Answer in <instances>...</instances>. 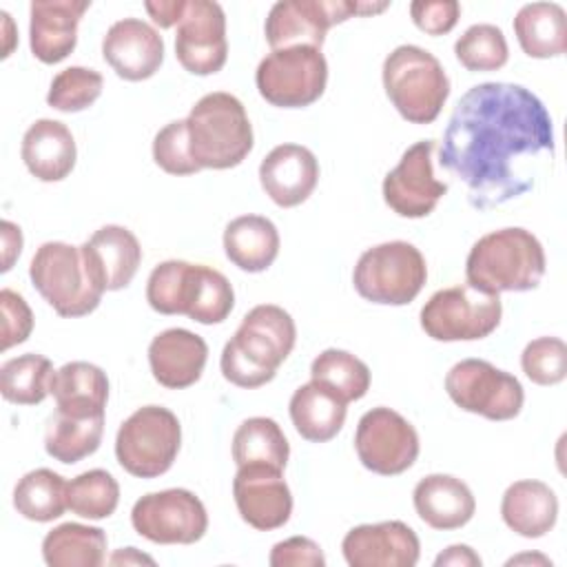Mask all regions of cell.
<instances>
[{
  "mask_svg": "<svg viewBox=\"0 0 567 567\" xmlns=\"http://www.w3.org/2000/svg\"><path fill=\"white\" fill-rule=\"evenodd\" d=\"M554 148L551 115L529 89L483 82L456 102L439 162L465 184L474 208L489 210L529 193Z\"/></svg>",
  "mask_w": 567,
  "mask_h": 567,
  "instance_id": "cell-1",
  "label": "cell"
},
{
  "mask_svg": "<svg viewBox=\"0 0 567 567\" xmlns=\"http://www.w3.org/2000/svg\"><path fill=\"white\" fill-rule=\"evenodd\" d=\"M297 341L292 317L275 303L250 308L235 337L221 350V374L237 388L252 390L275 379Z\"/></svg>",
  "mask_w": 567,
  "mask_h": 567,
  "instance_id": "cell-2",
  "label": "cell"
},
{
  "mask_svg": "<svg viewBox=\"0 0 567 567\" xmlns=\"http://www.w3.org/2000/svg\"><path fill=\"white\" fill-rule=\"evenodd\" d=\"M547 268L543 244L525 228L512 226L483 235L467 255V284L492 295L534 290Z\"/></svg>",
  "mask_w": 567,
  "mask_h": 567,
  "instance_id": "cell-3",
  "label": "cell"
},
{
  "mask_svg": "<svg viewBox=\"0 0 567 567\" xmlns=\"http://www.w3.org/2000/svg\"><path fill=\"white\" fill-rule=\"evenodd\" d=\"M190 155L199 168L239 166L252 151V126L244 104L226 93H206L186 117Z\"/></svg>",
  "mask_w": 567,
  "mask_h": 567,
  "instance_id": "cell-4",
  "label": "cell"
},
{
  "mask_svg": "<svg viewBox=\"0 0 567 567\" xmlns=\"http://www.w3.org/2000/svg\"><path fill=\"white\" fill-rule=\"evenodd\" d=\"M383 89L399 115L430 124L450 97V78L441 62L416 44H401L383 60Z\"/></svg>",
  "mask_w": 567,
  "mask_h": 567,
  "instance_id": "cell-5",
  "label": "cell"
},
{
  "mask_svg": "<svg viewBox=\"0 0 567 567\" xmlns=\"http://www.w3.org/2000/svg\"><path fill=\"white\" fill-rule=\"evenodd\" d=\"M29 277L40 297L66 319L91 315L106 292L93 277L82 248L66 241H44L29 264Z\"/></svg>",
  "mask_w": 567,
  "mask_h": 567,
  "instance_id": "cell-6",
  "label": "cell"
},
{
  "mask_svg": "<svg viewBox=\"0 0 567 567\" xmlns=\"http://www.w3.org/2000/svg\"><path fill=\"white\" fill-rule=\"evenodd\" d=\"M427 279L421 250L408 241H385L357 259L352 284L359 297L381 306H405L416 299Z\"/></svg>",
  "mask_w": 567,
  "mask_h": 567,
  "instance_id": "cell-7",
  "label": "cell"
},
{
  "mask_svg": "<svg viewBox=\"0 0 567 567\" xmlns=\"http://www.w3.org/2000/svg\"><path fill=\"white\" fill-rule=\"evenodd\" d=\"M182 445L177 416L162 405L135 410L117 430L115 456L137 478H157L171 470Z\"/></svg>",
  "mask_w": 567,
  "mask_h": 567,
  "instance_id": "cell-8",
  "label": "cell"
},
{
  "mask_svg": "<svg viewBox=\"0 0 567 567\" xmlns=\"http://www.w3.org/2000/svg\"><path fill=\"white\" fill-rule=\"evenodd\" d=\"M503 317L501 297L470 284L436 290L421 308V328L434 341H476L489 337Z\"/></svg>",
  "mask_w": 567,
  "mask_h": 567,
  "instance_id": "cell-9",
  "label": "cell"
},
{
  "mask_svg": "<svg viewBox=\"0 0 567 567\" xmlns=\"http://www.w3.org/2000/svg\"><path fill=\"white\" fill-rule=\"evenodd\" d=\"M388 2H357V0H281L268 11L264 33L272 51L288 47L321 49L330 27L346 22L352 16L379 13Z\"/></svg>",
  "mask_w": 567,
  "mask_h": 567,
  "instance_id": "cell-10",
  "label": "cell"
},
{
  "mask_svg": "<svg viewBox=\"0 0 567 567\" xmlns=\"http://www.w3.org/2000/svg\"><path fill=\"white\" fill-rule=\"evenodd\" d=\"M328 82V62L321 49L288 47L270 51L257 66L259 95L279 109H303L317 102Z\"/></svg>",
  "mask_w": 567,
  "mask_h": 567,
  "instance_id": "cell-11",
  "label": "cell"
},
{
  "mask_svg": "<svg viewBox=\"0 0 567 567\" xmlns=\"http://www.w3.org/2000/svg\"><path fill=\"white\" fill-rule=\"evenodd\" d=\"M447 396L465 412L489 421H509L520 414L525 392L520 381L485 359H463L445 374Z\"/></svg>",
  "mask_w": 567,
  "mask_h": 567,
  "instance_id": "cell-12",
  "label": "cell"
},
{
  "mask_svg": "<svg viewBox=\"0 0 567 567\" xmlns=\"http://www.w3.org/2000/svg\"><path fill=\"white\" fill-rule=\"evenodd\" d=\"M133 529L157 545H190L208 529L204 503L182 487L144 494L131 509Z\"/></svg>",
  "mask_w": 567,
  "mask_h": 567,
  "instance_id": "cell-13",
  "label": "cell"
},
{
  "mask_svg": "<svg viewBox=\"0 0 567 567\" xmlns=\"http://www.w3.org/2000/svg\"><path fill=\"white\" fill-rule=\"evenodd\" d=\"M419 447L414 425L385 405L372 408L359 419L354 450L361 465L374 474H403L414 465Z\"/></svg>",
  "mask_w": 567,
  "mask_h": 567,
  "instance_id": "cell-14",
  "label": "cell"
},
{
  "mask_svg": "<svg viewBox=\"0 0 567 567\" xmlns=\"http://www.w3.org/2000/svg\"><path fill=\"white\" fill-rule=\"evenodd\" d=\"M434 146V140L412 144L401 155L399 164L383 177V202L399 217H427L447 193V184L439 182L432 171Z\"/></svg>",
  "mask_w": 567,
  "mask_h": 567,
  "instance_id": "cell-15",
  "label": "cell"
},
{
  "mask_svg": "<svg viewBox=\"0 0 567 567\" xmlns=\"http://www.w3.org/2000/svg\"><path fill=\"white\" fill-rule=\"evenodd\" d=\"M175 55L193 75L221 71L228 58L226 16L213 0H186L175 35Z\"/></svg>",
  "mask_w": 567,
  "mask_h": 567,
  "instance_id": "cell-16",
  "label": "cell"
},
{
  "mask_svg": "<svg viewBox=\"0 0 567 567\" xmlns=\"http://www.w3.org/2000/svg\"><path fill=\"white\" fill-rule=\"evenodd\" d=\"M233 496L241 520L259 532L279 529L290 520L292 494L281 470L270 465L237 467Z\"/></svg>",
  "mask_w": 567,
  "mask_h": 567,
  "instance_id": "cell-17",
  "label": "cell"
},
{
  "mask_svg": "<svg viewBox=\"0 0 567 567\" xmlns=\"http://www.w3.org/2000/svg\"><path fill=\"white\" fill-rule=\"evenodd\" d=\"M350 567H414L421 556L419 536L403 520L352 527L341 543Z\"/></svg>",
  "mask_w": 567,
  "mask_h": 567,
  "instance_id": "cell-18",
  "label": "cell"
},
{
  "mask_svg": "<svg viewBox=\"0 0 567 567\" xmlns=\"http://www.w3.org/2000/svg\"><path fill=\"white\" fill-rule=\"evenodd\" d=\"M106 64L128 82H142L164 62V40L155 27L140 18H124L109 27L102 40Z\"/></svg>",
  "mask_w": 567,
  "mask_h": 567,
  "instance_id": "cell-19",
  "label": "cell"
},
{
  "mask_svg": "<svg viewBox=\"0 0 567 567\" xmlns=\"http://www.w3.org/2000/svg\"><path fill=\"white\" fill-rule=\"evenodd\" d=\"M264 193L281 208L303 204L319 182V162L301 144H279L259 164Z\"/></svg>",
  "mask_w": 567,
  "mask_h": 567,
  "instance_id": "cell-20",
  "label": "cell"
},
{
  "mask_svg": "<svg viewBox=\"0 0 567 567\" xmlns=\"http://www.w3.org/2000/svg\"><path fill=\"white\" fill-rule=\"evenodd\" d=\"M89 0H33L29 20L31 53L44 64H58L78 44V24Z\"/></svg>",
  "mask_w": 567,
  "mask_h": 567,
  "instance_id": "cell-21",
  "label": "cell"
},
{
  "mask_svg": "<svg viewBox=\"0 0 567 567\" xmlns=\"http://www.w3.org/2000/svg\"><path fill=\"white\" fill-rule=\"evenodd\" d=\"M206 359V341L186 328H168L153 337L148 346V365L153 379L168 390H184L197 383Z\"/></svg>",
  "mask_w": 567,
  "mask_h": 567,
  "instance_id": "cell-22",
  "label": "cell"
},
{
  "mask_svg": "<svg viewBox=\"0 0 567 567\" xmlns=\"http://www.w3.org/2000/svg\"><path fill=\"white\" fill-rule=\"evenodd\" d=\"M80 248L93 277L104 290L126 288L142 261V246L137 237L117 224L102 226Z\"/></svg>",
  "mask_w": 567,
  "mask_h": 567,
  "instance_id": "cell-23",
  "label": "cell"
},
{
  "mask_svg": "<svg viewBox=\"0 0 567 567\" xmlns=\"http://www.w3.org/2000/svg\"><path fill=\"white\" fill-rule=\"evenodd\" d=\"M419 518L432 529H458L467 525L476 512L472 489L452 474H427L412 492Z\"/></svg>",
  "mask_w": 567,
  "mask_h": 567,
  "instance_id": "cell-24",
  "label": "cell"
},
{
  "mask_svg": "<svg viewBox=\"0 0 567 567\" xmlns=\"http://www.w3.org/2000/svg\"><path fill=\"white\" fill-rule=\"evenodd\" d=\"M24 166L40 182H62L75 166L78 148L66 124L58 120H35L20 146Z\"/></svg>",
  "mask_w": 567,
  "mask_h": 567,
  "instance_id": "cell-25",
  "label": "cell"
},
{
  "mask_svg": "<svg viewBox=\"0 0 567 567\" xmlns=\"http://www.w3.org/2000/svg\"><path fill=\"white\" fill-rule=\"evenodd\" d=\"M501 516L518 536L540 538L556 525L558 498L543 481H516L503 494Z\"/></svg>",
  "mask_w": 567,
  "mask_h": 567,
  "instance_id": "cell-26",
  "label": "cell"
},
{
  "mask_svg": "<svg viewBox=\"0 0 567 567\" xmlns=\"http://www.w3.org/2000/svg\"><path fill=\"white\" fill-rule=\"evenodd\" d=\"M55 410L69 416H102L109 401V379L89 361H71L55 370L51 381Z\"/></svg>",
  "mask_w": 567,
  "mask_h": 567,
  "instance_id": "cell-27",
  "label": "cell"
},
{
  "mask_svg": "<svg viewBox=\"0 0 567 567\" xmlns=\"http://www.w3.org/2000/svg\"><path fill=\"white\" fill-rule=\"evenodd\" d=\"M224 252L244 272H264L279 255L277 226L261 215H241L224 230Z\"/></svg>",
  "mask_w": 567,
  "mask_h": 567,
  "instance_id": "cell-28",
  "label": "cell"
},
{
  "mask_svg": "<svg viewBox=\"0 0 567 567\" xmlns=\"http://www.w3.org/2000/svg\"><path fill=\"white\" fill-rule=\"evenodd\" d=\"M328 388L310 381L295 390L290 396V419L301 439L310 443H326L334 439L346 423V408Z\"/></svg>",
  "mask_w": 567,
  "mask_h": 567,
  "instance_id": "cell-29",
  "label": "cell"
},
{
  "mask_svg": "<svg viewBox=\"0 0 567 567\" xmlns=\"http://www.w3.org/2000/svg\"><path fill=\"white\" fill-rule=\"evenodd\" d=\"M514 33L525 55L558 58L567 49V16L556 2L523 4L514 18Z\"/></svg>",
  "mask_w": 567,
  "mask_h": 567,
  "instance_id": "cell-30",
  "label": "cell"
},
{
  "mask_svg": "<svg viewBox=\"0 0 567 567\" xmlns=\"http://www.w3.org/2000/svg\"><path fill=\"white\" fill-rule=\"evenodd\" d=\"M49 567H100L106 560V534L82 523H62L42 540Z\"/></svg>",
  "mask_w": 567,
  "mask_h": 567,
  "instance_id": "cell-31",
  "label": "cell"
},
{
  "mask_svg": "<svg viewBox=\"0 0 567 567\" xmlns=\"http://www.w3.org/2000/svg\"><path fill=\"white\" fill-rule=\"evenodd\" d=\"M104 434V414L102 416H69L53 412L47 421L44 450L51 458L73 465L91 456Z\"/></svg>",
  "mask_w": 567,
  "mask_h": 567,
  "instance_id": "cell-32",
  "label": "cell"
},
{
  "mask_svg": "<svg viewBox=\"0 0 567 567\" xmlns=\"http://www.w3.org/2000/svg\"><path fill=\"white\" fill-rule=\"evenodd\" d=\"M233 306L235 292L226 275L210 266L193 264L184 295V315L197 323L213 326L226 321Z\"/></svg>",
  "mask_w": 567,
  "mask_h": 567,
  "instance_id": "cell-33",
  "label": "cell"
},
{
  "mask_svg": "<svg viewBox=\"0 0 567 567\" xmlns=\"http://www.w3.org/2000/svg\"><path fill=\"white\" fill-rule=\"evenodd\" d=\"M288 456V439L279 423L268 416H250L233 434V461L237 467L270 465L284 472Z\"/></svg>",
  "mask_w": 567,
  "mask_h": 567,
  "instance_id": "cell-34",
  "label": "cell"
},
{
  "mask_svg": "<svg viewBox=\"0 0 567 567\" xmlns=\"http://www.w3.org/2000/svg\"><path fill=\"white\" fill-rule=\"evenodd\" d=\"M66 481L47 467L27 472L13 489V507L20 516L35 523H49L64 514L66 507Z\"/></svg>",
  "mask_w": 567,
  "mask_h": 567,
  "instance_id": "cell-35",
  "label": "cell"
},
{
  "mask_svg": "<svg viewBox=\"0 0 567 567\" xmlns=\"http://www.w3.org/2000/svg\"><path fill=\"white\" fill-rule=\"evenodd\" d=\"M53 363L44 354L27 352L13 357L0 368L2 399L18 405H38L51 394Z\"/></svg>",
  "mask_w": 567,
  "mask_h": 567,
  "instance_id": "cell-36",
  "label": "cell"
},
{
  "mask_svg": "<svg viewBox=\"0 0 567 567\" xmlns=\"http://www.w3.org/2000/svg\"><path fill=\"white\" fill-rule=\"evenodd\" d=\"M310 377L343 403L363 399L370 388V368L352 352L339 348L319 352L310 365Z\"/></svg>",
  "mask_w": 567,
  "mask_h": 567,
  "instance_id": "cell-37",
  "label": "cell"
},
{
  "mask_svg": "<svg viewBox=\"0 0 567 567\" xmlns=\"http://www.w3.org/2000/svg\"><path fill=\"white\" fill-rule=\"evenodd\" d=\"M120 503V485L106 470H89L66 485V507L89 520L109 518Z\"/></svg>",
  "mask_w": 567,
  "mask_h": 567,
  "instance_id": "cell-38",
  "label": "cell"
},
{
  "mask_svg": "<svg viewBox=\"0 0 567 567\" xmlns=\"http://www.w3.org/2000/svg\"><path fill=\"white\" fill-rule=\"evenodd\" d=\"M454 55L467 71H498L507 64L509 49L496 24H472L456 42Z\"/></svg>",
  "mask_w": 567,
  "mask_h": 567,
  "instance_id": "cell-39",
  "label": "cell"
},
{
  "mask_svg": "<svg viewBox=\"0 0 567 567\" xmlns=\"http://www.w3.org/2000/svg\"><path fill=\"white\" fill-rule=\"evenodd\" d=\"M104 89V78L95 69L69 66L60 71L49 86L47 104L62 113H78L89 109Z\"/></svg>",
  "mask_w": 567,
  "mask_h": 567,
  "instance_id": "cell-40",
  "label": "cell"
},
{
  "mask_svg": "<svg viewBox=\"0 0 567 567\" xmlns=\"http://www.w3.org/2000/svg\"><path fill=\"white\" fill-rule=\"evenodd\" d=\"M188 261L168 259L153 268L146 281V301L159 315H184V295L190 272Z\"/></svg>",
  "mask_w": 567,
  "mask_h": 567,
  "instance_id": "cell-41",
  "label": "cell"
},
{
  "mask_svg": "<svg viewBox=\"0 0 567 567\" xmlns=\"http://www.w3.org/2000/svg\"><path fill=\"white\" fill-rule=\"evenodd\" d=\"M525 377L536 385H556L567 377V346L558 337H538L520 354Z\"/></svg>",
  "mask_w": 567,
  "mask_h": 567,
  "instance_id": "cell-42",
  "label": "cell"
},
{
  "mask_svg": "<svg viewBox=\"0 0 567 567\" xmlns=\"http://www.w3.org/2000/svg\"><path fill=\"white\" fill-rule=\"evenodd\" d=\"M153 159L168 175H195L202 171L190 155L186 120H173L153 140Z\"/></svg>",
  "mask_w": 567,
  "mask_h": 567,
  "instance_id": "cell-43",
  "label": "cell"
},
{
  "mask_svg": "<svg viewBox=\"0 0 567 567\" xmlns=\"http://www.w3.org/2000/svg\"><path fill=\"white\" fill-rule=\"evenodd\" d=\"M0 310H2V343L0 350H9L18 343H24L33 330V312L24 297L11 288L0 290Z\"/></svg>",
  "mask_w": 567,
  "mask_h": 567,
  "instance_id": "cell-44",
  "label": "cell"
},
{
  "mask_svg": "<svg viewBox=\"0 0 567 567\" xmlns=\"http://www.w3.org/2000/svg\"><path fill=\"white\" fill-rule=\"evenodd\" d=\"M410 16L421 31L445 35L456 27L461 4L456 0H416L410 4Z\"/></svg>",
  "mask_w": 567,
  "mask_h": 567,
  "instance_id": "cell-45",
  "label": "cell"
},
{
  "mask_svg": "<svg viewBox=\"0 0 567 567\" xmlns=\"http://www.w3.org/2000/svg\"><path fill=\"white\" fill-rule=\"evenodd\" d=\"M268 563L272 567H323L326 556L312 538L290 536L270 549Z\"/></svg>",
  "mask_w": 567,
  "mask_h": 567,
  "instance_id": "cell-46",
  "label": "cell"
},
{
  "mask_svg": "<svg viewBox=\"0 0 567 567\" xmlns=\"http://www.w3.org/2000/svg\"><path fill=\"white\" fill-rule=\"evenodd\" d=\"M184 7H186V0H146L144 2V9L153 18V22L162 29H171L179 24Z\"/></svg>",
  "mask_w": 567,
  "mask_h": 567,
  "instance_id": "cell-47",
  "label": "cell"
},
{
  "mask_svg": "<svg viewBox=\"0 0 567 567\" xmlns=\"http://www.w3.org/2000/svg\"><path fill=\"white\" fill-rule=\"evenodd\" d=\"M0 235H2V266H0V270L7 272V270H11L13 261L22 252V230L13 221L2 219Z\"/></svg>",
  "mask_w": 567,
  "mask_h": 567,
  "instance_id": "cell-48",
  "label": "cell"
},
{
  "mask_svg": "<svg viewBox=\"0 0 567 567\" xmlns=\"http://www.w3.org/2000/svg\"><path fill=\"white\" fill-rule=\"evenodd\" d=\"M436 567L454 565V567H481V556L467 547V545H450L445 551H441L434 560Z\"/></svg>",
  "mask_w": 567,
  "mask_h": 567,
  "instance_id": "cell-49",
  "label": "cell"
},
{
  "mask_svg": "<svg viewBox=\"0 0 567 567\" xmlns=\"http://www.w3.org/2000/svg\"><path fill=\"white\" fill-rule=\"evenodd\" d=\"M109 563H111V565H117V563H124V565H128V563H148V565H155V560H153L151 556L140 554L135 547H124V549L115 551V554L109 558Z\"/></svg>",
  "mask_w": 567,
  "mask_h": 567,
  "instance_id": "cell-50",
  "label": "cell"
},
{
  "mask_svg": "<svg viewBox=\"0 0 567 567\" xmlns=\"http://www.w3.org/2000/svg\"><path fill=\"white\" fill-rule=\"evenodd\" d=\"M527 560H540V563H549L547 558H543V556H529V554H523V556H516V558H509L507 560V565H518V563H527Z\"/></svg>",
  "mask_w": 567,
  "mask_h": 567,
  "instance_id": "cell-51",
  "label": "cell"
}]
</instances>
